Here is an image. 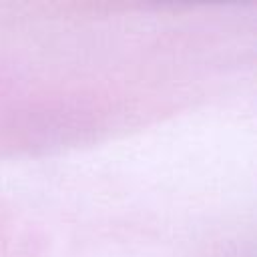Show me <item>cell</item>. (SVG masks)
<instances>
[]
</instances>
